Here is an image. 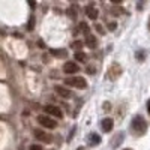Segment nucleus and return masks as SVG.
<instances>
[{
	"mask_svg": "<svg viewBox=\"0 0 150 150\" xmlns=\"http://www.w3.org/2000/svg\"><path fill=\"white\" fill-rule=\"evenodd\" d=\"M95 27H96V30H98L99 33H104V29H102L101 26H99V24H96V26H95Z\"/></svg>",
	"mask_w": 150,
	"mask_h": 150,
	"instance_id": "nucleus-21",
	"label": "nucleus"
},
{
	"mask_svg": "<svg viewBox=\"0 0 150 150\" xmlns=\"http://www.w3.org/2000/svg\"><path fill=\"white\" fill-rule=\"evenodd\" d=\"M54 89H56V93H57L59 96H62L63 99H68V98H72V96H74V95H72V92H71V90H68L66 87H62V86H56Z\"/></svg>",
	"mask_w": 150,
	"mask_h": 150,
	"instance_id": "nucleus-8",
	"label": "nucleus"
},
{
	"mask_svg": "<svg viewBox=\"0 0 150 150\" xmlns=\"http://www.w3.org/2000/svg\"><path fill=\"white\" fill-rule=\"evenodd\" d=\"M44 110L48 112V114H51V116H54V117H57V119L63 117V112H62V110H60L59 107H56V105H47Z\"/></svg>",
	"mask_w": 150,
	"mask_h": 150,
	"instance_id": "nucleus-6",
	"label": "nucleus"
},
{
	"mask_svg": "<svg viewBox=\"0 0 150 150\" xmlns=\"http://www.w3.org/2000/svg\"><path fill=\"white\" fill-rule=\"evenodd\" d=\"M144 57H146V51H144V50H140V51H137V59H138V60H144Z\"/></svg>",
	"mask_w": 150,
	"mask_h": 150,
	"instance_id": "nucleus-15",
	"label": "nucleus"
},
{
	"mask_svg": "<svg viewBox=\"0 0 150 150\" xmlns=\"http://www.w3.org/2000/svg\"><path fill=\"white\" fill-rule=\"evenodd\" d=\"M33 134H35V138L36 140H39L42 143H51V135H48L47 132H44L41 129H35Z\"/></svg>",
	"mask_w": 150,
	"mask_h": 150,
	"instance_id": "nucleus-5",
	"label": "nucleus"
},
{
	"mask_svg": "<svg viewBox=\"0 0 150 150\" xmlns=\"http://www.w3.org/2000/svg\"><path fill=\"white\" fill-rule=\"evenodd\" d=\"M33 23H35V20H33V17H32V18H30V23H29V30L33 29Z\"/></svg>",
	"mask_w": 150,
	"mask_h": 150,
	"instance_id": "nucleus-20",
	"label": "nucleus"
},
{
	"mask_svg": "<svg viewBox=\"0 0 150 150\" xmlns=\"http://www.w3.org/2000/svg\"><path fill=\"white\" fill-rule=\"evenodd\" d=\"M80 26H81V30H83V32H86V33H87V32H89V26H87V24H86V23H81V24H80Z\"/></svg>",
	"mask_w": 150,
	"mask_h": 150,
	"instance_id": "nucleus-18",
	"label": "nucleus"
},
{
	"mask_svg": "<svg viewBox=\"0 0 150 150\" xmlns=\"http://www.w3.org/2000/svg\"><path fill=\"white\" fill-rule=\"evenodd\" d=\"M99 143H101V137H99L98 134H95V132H92L89 135V144L90 146H98Z\"/></svg>",
	"mask_w": 150,
	"mask_h": 150,
	"instance_id": "nucleus-10",
	"label": "nucleus"
},
{
	"mask_svg": "<svg viewBox=\"0 0 150 150\" xmlns=\"http://www.w3.org/2000/svg\"><path fill=\"white\" fill-rule=\"evenodd\" d=\"M86 45L89 48H96V38L93 35H87L86 36Z\"/></svg>",
	"mask_w": 150,
	"mask_h": 150,
	"instance_id": "nucleus-12",
	"label": "nucleus"
},
{
	"mask_svg": "<svg viewBox=\"0 0 150 150\" xmlns=\"http://www.w3.org/2000/svg\"><path fill=\"white\" fill-rule=\"evenodd\" d=\"M29 150H44V149H42V147H41L39 144H32Z\"/></svg>",
	"mask_w": 150,
	"mask_h": 150,
	"instance_id": "nucleus-17",
	"label": "nucleus"
},
{
	"mask_svg": "<svg viewBox=\"0 0 150 150\" xmlns=\"http://www.w3.org/2000/svg\"><path fill=\"white\" fill-rule=\"evenodd\" d=\"M80 71V66L75 63V62H66L63 65V72L65 74H75Z\"/></svg>",
	"mask_w": 150,
	"mask_h": 150,
	"instance_id": "nucleus-7",
	"label": "nucleus"
},
{
	"mask_svg": "<svg viewBox=\"0 0 150 150\" xmlns=\"http://www.w3.org/2000/svg\"><path fill=\"white\" fill-rule=\"evenodd\" d=\"M74 57H75V60H77V62H81V63L87 62V56H86L83 51H77V53L74 54Z\"/></svg>",
	"mask_w": 150,
	"mask_h": 150,
	"instance_id": "nucleus-13",
	"label": "nucleus"
},
{
	"mask_svg": "<svg viewBox=\"0 0 150 150\" xmlns=\"http://www.w3.org/2000/svg\"><path fill=\"white\" fill-rule=\"evenodd\" d=\"M83 47V42H80V41H75L74 44H72V48H77V50H80Z\"/></svg>",
	"mask_w": 150,
	"mask_h": 150,
	"instance_id": "nucleus-16",
	"label": "nucleus"
},
{
	"mask_svg": "<svg viewBox=\"0 0 150 150\" xmlns=\"http://www.w3.org/2000/svg\"><path fill=\"white\" fill-rule=\"evenodd\" d=\"M108 30H116V23L114 21H112V23H108Z\"/></svg>",
	"mask_w": 150,
	"mask_h": 150,
	"instance_id": "nucleus-19",
	"label": "nucleus"
},
{
	"mask_svg": "<svg viewBox=\"0 0 150 150\" xmlns=\"http://www.w3.org/2000/svg\"><path fill=\"white\" fill-rule=\"evenodd\" d=\"M78 150H84V149H78Z\"/></svg>",
	"mask_w": 150,
	"mask_h": 150,
	"instance_id": "nucleus-27",
	"label": "nucleus"
},
{
	"mask_svg": "<svg viewBox=\"0 0 150 150\" xmlns=\"http://www.w3.org/2000/svg\"><path fill=\"white\" fill-rule=\"evenodd\" d=\"M122 74V66L119 63H112L108 69V78L110 80H116L119 75Z\"/></svg>",
	"mask_w": 150,
	"mask_h": 150,
	"instance_id": "nucleus-4",
	"label": "nucleus"
},
{
	"mask_svg": "<svg viewBox=\"0 0 150 150\" xmlns=\"http://www.w3.org/2000/svg\"><path fill=\"white\" fill-rule=\"evenodd\" d=\"M131 129L135 135L141 137L147 132V122L144 120L143 116H135L132 119V123H131Z\"/></svg>",
	"mask_w": 150,
	"mask_h": 150,
	"instance_id": "nucleus-1",
	"label": "nucleus"
},
{
	"mask_svg": "<svg viewBox=\"0 0 150 150\" xmlns=\"http://www.w3.org/2000/svg\"><path fill=\"white\" fill-rule=\"evenodd\" d=\"M111 3H116V5H119V3H122V0H111Z\"/></svg>",
	"mask_w": 150,
	"mask_h": 150,
	"instance_id": "nucleus-22",
	"label": "nucleus"
},
{
	"mask_svg": "<svg viewBox=\"0 0 150 150\" xmlns=\"http://www.w3.org/2000/svg\"><path fill=\"white\" fill-rule=\"evenodd\" d=\"M147 111H149V114H150V99L147 101Z\"/></svg>",
	"mask_w": 150,
	"mask_h": 150,
	"instance_id": "nucleus-23",
	"label": "nucleus"
},
{
	"mask_svg": "<svg viewBox=\"0 0 150 150\" xmlns=\"http://www.w3.org/2000/svg\"><path fill=\"white\" fill-rule=\"evenodd\" d=\"M86 14H87V17H89L90 20H96L98 18V11L95 8H92V6L86 8Z\"/></svg>",
	"mask_w": 150,
	"mask_h": 150,
	"instance_id": "nucleus-11",
	"label": "nucleus"
},
{
	"mask_svg": "<svg viewBox=\"0 0 150 150\" xmlns=\"http://www.w3.org/2000/svg\"><path fill=\"white\" fill-rule=\"evenodd\" d=\"M29 2H30V6H32V8H35V2H33V0H29Z\"/></svg>",
	"mask_w": 150,
	"mask_h": 150,
	"instance_id": "nucleus-24",
	"label": "nucleus"
},
{
	"mask_svg": "<svg viewBox=\"0 0 150 150\" xmlns=\"http://www.w3.org/2000/svg\"><path fill=\"white\" fill-rule=\"evenodd\" d=\"M101 128H102L104 132H110L112 129V120L111 119H104L101 122Z\"/></svg>",
	"mask_w": 150,
	"mask_h": 150,
	"instance_id": "nucleus-9",
	"label": "nucleus"
},
{
	"mask_svg": "<svg viewBox=\"0 0 150 150\" xmlns=\"http://www.w3.org/2000/svg\"><path fill=\"white\" fill-rule=\"evenodd\" d=\"M51 53L57 57H65L66 56V51H63V50H51Z\"/></svg>",
	"mask_w": 150,
	"mask_h": 150,
	"instance_id": "nucleus-14",
	"label": "nucleus"
},
{
	"mask_svg": "<svg viewBox=\"0 0 150 150\" xmlns=\"http://www.w3.org/2000/svg\"><path fill=\"white\" fill-rule=\"evenodd\" d=\"M149 30H150V18H149Z\"/></svg>",
	"mask_w": 150,
	"mask_h": 150,
	"instance_id": "nucleus-25",
	"label": "nucleus"
},
{
	"mask_svg": "<svg viewBox=\"0 0 150 150\" xmlns=\"http://www.w3.org/2000/svg\"><path fill=\"white\" fill-rule=\"evenodd\" d=\"M65 84L66 86H71V87H77V89H81V90L87 87V81L83 77H71V78H66L65 80Z\"/></svg>",
	"mask_w": 150,
	"mask_h": 150,
	"instance_id": "nucleus-2",
	"label": "nucleus"
},
{
	"mask_svg": "<svg viewBox=\"0 0 150 150\" xmlns=\"http://www.w3.org/2000/svg\"><path fill=\"white\" fill-rule=\"evenodd\" d=\"M123 150H132V149H123Z\"/></svg>",
	"mask_w": 150,
	"mask_h": 150,
	"instance_id": "nucleus-26",
	"label": "nucleus"
},
{
	"mask_svg": "<svg viewBox=\"0 0 150 150\" xmlns=\"http://www.w3.org/2000/svg\"><path fill=\"white\" fill-rule=\"evenodd\" d=\"M38 123L42 125L44 128H48V129H54L57 126V123L48 116H38Z\"/></svg>",
	"mask_w": 150,
	"mask_h": 150,
	"instance_id": "nucleus-3",
	"label": "nucleus"
}]
</instances>
